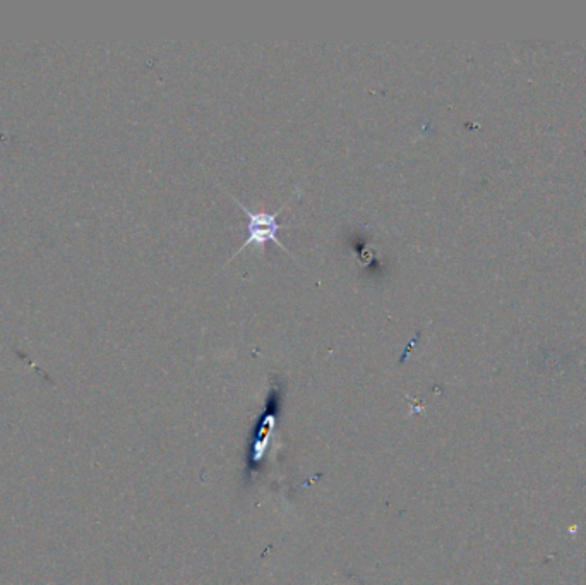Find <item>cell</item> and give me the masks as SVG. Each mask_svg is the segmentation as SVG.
Returning <instances> with one entry per match:
<instances>
[{
	"instance_id": "cell-1",
	"label": "cell",
	"mask_w": 586,
	"mask_h": 585,
	"mask_svg": "<svg viewBox=\"0 0 586 585\" xmlns=\"http://www.w3.org/2000/svg\"><path fill=\"white\" fill-rule=\"evenodd\" d=\"M232 197H234V196H232ZM292 199L293 196H290V197L285 201V205L280 206V210H276L274 214H266V212L255 214L253 210H249L244 203H240L237 197H234L235 203H237V205H238V206L247 214V216H249V222H247V239H246V242L242 244V248H240V249L230 258V261L234 259L237 254L242 253L246 248H249L251 244H255V246H259V249H263V246H264L266 242H270V240H273L276 246H280L285 253L290 254L293 259L297 261V258L293 256V253L289 251V248H287V246L281 242V239L278 237V232H280L283 227H287V225H281L278 218H280V214L289 206V203H290ZM297 263H298V261H297Z\"/></svg>"
}]
</instances>
